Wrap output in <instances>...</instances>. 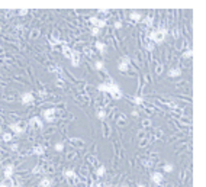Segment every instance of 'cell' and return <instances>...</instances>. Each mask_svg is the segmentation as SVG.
I'll use <instances>...</instances> for the list:
<instances>
[{"label": "cell", "mask_w": 206, "mask_h": 187, "mask_svg": "<svg viewBox=\"0 0 206 187\" xmlns=\"http://www.w3.org/2000/svg\"><path fill=\"white\" fill-rule=\"evenodd\" d=\"M165 35H167V29H157L150 35V39L153 44H161L164 41Z\"/></svg>", "instance_id": "obj_1"}, {"label": "cell", "mask_w": 206, "mask_h": 187, "mask_svg": "<svg viewBox=\"0 0 206 187\" xmlns=\"http://www.w3.org/2000/svg\"><path fill=\"white\" fill-rule=\"evenodd\" d=\"M54 113H55V109H54V108H51V109H46V110L44 112V117H45V120H46L48 123H52V122L55 120V117H54Z\"/></svg>", "instance_id": "obj_2"}, {"label": "cell", "mask_w": 206, "mask_h": 187, "mask_svg": "<svg viewBox=\"0 0 206 187\" xmlns=\"http://www.w3.org/2000/svg\"><path fill=\"white\" fill-rule=\"evenodd\" d=\"M34 100H35V96L32 93H25L22 96V103L23 105H31V103H34Z\"/></svg>", "instance_id": "obj_3"}, {"label": "cell", "mask_w": 206, "mask_h": 187, "mask_svg": "<svg viewBox=\"0 0 206 187\" xmlns=\"http://www.w3.org/2000/svg\"><path fill=\"white\" fill-rule=\"evenodd\" d=\"M90 23L94 25V28H99V29H102V28L106 25L105 20H100V19H97V18H90Z\"/></svg>", "instance_id": "obj_4"}, {"label": "cell", "mask_w": 206, "mask_h": 187, "mask_svg": "<svg viewBox=\"0 0 206 187\" xmlns=\"http://www.w3.org/2000/svg\"><path fill=\"white\" fill-rule=\"evenodd\" d=\"M151 180H153V183H155V184H161V183H163V174L158 173V171H155V173H153Z\"/></svg>", "instance_id": "obj_5"}, {"label": "cell", "mask_w": 206, "mask_h": 187, "mask_svg": "<svg viewBox=\"0 0 206 187\" xmlns=\"http://www.w3.org/2000/svg\"><path fill=\"white\" fill-rule=\"evenodd\" d=\"M70 60H71V65H73V67H79V65H80V55H79L77 51L73 52V57H71Z\"/></svg>", "instance_id": "obj_6"}, {"label": "cell", "mask_w": 206, "mask_h": 187, "mask_svg": "<svg viewBox=\"0 0 206 187\" xmlns=\"http://www.w3.org/2000/svg\"><path fill=\"white\" fill-rule=\"evenodd\" d=\"M129 16H131V19H132V20H135V22H138V20H141V19H142V15H141V12H138V10H132Z\"/></svg>", "instance_id": "obj_7"}, {"label": "cell", "mask_w": 206, "mask_h": 187, "mask_svg": "<svg viewBox=\"0 0 206 187\" xmlns=\"http://www.w3.org/2000/svg\"><path fill=\"white\" fill-rule=\"evenodd\" d=\"M52 186V180L49 177H44L39 181V187H51Z\"/></svg>", "instance_id": "obj_8"}, {"label": "cell", "mask_w": 206, "mask_h": 187, "mask_svg": "<svg viewBox=\"0 0 206 187\" xmlns=\"http://www.w3.org/2000/svg\"><path fill=\"white\" fill-rule=\"evenodd\" d=\"M61 51H63V54H64L67 58H71V57H73V52H74V51H73L70 46H67V45H64Z\"/></svg>", "instance_id": "obj_9"}, {"label": "cell", "mask_w": 206, "mask_h": 187, "mask_svg": "<svg viewBox=\"0 0 206 187\" xmlns=\"http://www.w3.org/2000/svg\"><path fill=\"white\" fill-rule=\"evenodd\" d=\"M71 145H76L77 148H83L84 147V142H83V139H80V138H73L71 139Z\"/></svg>", "instance_id": "obj_10"}, {"label": "cell", "mask_w": 206, "mask_h": 187, "mask_svg": "<svg viewBox=\"0 0 206 187\" xmlns=\"http://www.w3.org/2000/svg\"><path fill=\"white\" fill-rule=\"evenodd\" d=\"M94 46H96V49H97V51H100L102 54L106 51V44H105V42H100V41H97Z\"/></svg>", "instance_id": "obj_11"}, {"label": "cell", "mask_w": 206, "mask_h": 187, "mask_svg": "<svg viewBox=\"0 0 206 187\" xmlns=\"http://www.w3.org/2000/svg\"><path fill=\"white\" fill-rule=\"evenodd\" d=\"M65 177H67L70 181H74V180L77 179V176H76V173H74L73 170H67V171H65Z\"/></svg>", "instance_id": "obj_12"}, {"label": "cell", "mask_w": 206, "mask_h": 187, "mask_svg": "<svg viewBox=\"0 0 206 187\" xmlns=\"http://www.w3.org/2000/svg\"><path fill=\"white\" fill-rule=\"evenodd\" d=\"M34 154L35 155H44L45 154V148L41 147V145H35L34 147Z\"/></svg>", "instance_id": "obj_13"}, {"label": "cell", "mask_w": 206, "mask_h": 187, "mask_svg": "<svg viewBox=\"0 0 206 187\" xmlns=\"http://www.w3.org/2000/svg\"><path fill=\"white\" fill-rule=\"evenodd\" d=\"M12 174H13V165H7V167L4 168V177H6V179H10Z\"/></svg>", "instance_id": "obj_14"}, {"label": "cell", "mask_w": 206, "mask_h": 187, "mask_svg": "<svg viewBox=\"0 0 206 187\" xmlns=\"http://www.w3.org/2000/svg\"><path fill=\"white\" fill-rule=\"evenodd\" d=\"M31 123L34 125V126H37V128H39L41 129L42 126H44V123H42V120L39 117H32V120H31Z\"/></svg>", "instance_id": "obj_15"}, {"label": "cell", "mask_w": 206, "mask_h": 187, "mask_svg": "<svg viewBox=\"0 0 206 187\" xmlns=\"http://www.w3.org/2000/svg\"><path fill=\"white\" fill-rule=\"evenodd\" d=\"M180 74H181V70H180V68H171V70L168 71V75H170V77H179Z\"/></svg>", "instance_id": "obj_16"}, {"label": "cell", "mask_w": 206, "mask_h": 187, "mask_svg": "<svg viewBox=\"0 0 206 187\" xmlns=\"http://www.w3.org/2000/svg\"><path fill=\"white\" fill-rule=\"evenodd\" d=\"M118 68H119V71H122V73H126L128 70H129V64H126V63H119V65H118Z\"/></svg>", "instance_id": "obj_17"}, {"label": "cell", "mask_w": 206, "mask_h": 187, "mask_svg": "<svg viewBox=\"0 0 206 187\" xmlns=\"http://www.w3.org/2000/svg\"><path fill=\"white\" fill-rule=\"evenodd\" d=\"M10 128H12L16 134H22V132H23V128H22V126H19L18 123H12V125H10Z\"/></svg>", "instance_id": "obj_18"}, {"label": "cell", "mask_w": 206, "mask_h": 187, "mask_svg": "<svg viewBox=\"0 0 206 187\" xmlns=\"http://www.w3.org/2000/svg\"><path fill=\"white\" fill-rule=\"evenodd\" d=\"M105 173H106V168H105V165H100L97 170H96V174L99 176V177H102V176H105Z\"/></svg>", "instance_id": "obj_19"}, {"label": "cell", "mask_w": 206, "mask_h": 187, "mask_svg": "<svg viewBox=\"0 0 206 187\" xmlns=\"http://www.w3.org/2000/svg\"><path fill=\"white\" fill-rule=\"evenodd\" d=\"M12 139H13V135H12V134H3V141L10 142Z\"/></svg>", "instance_id": "obj_20"}, {"label": "cell", "mask_w": 206, "mask_h": 187, "mask_svg": "<svg viewBox=\"0 0 206 187\" xmlns=\"http://www.w3.org/2000/svg\"><path fill=\"white\" fill-rule=\"evenodd\" d=\"M164 171H165V173H171V171H173V164H165V165H164Z\"/></svg>", "instance_id": "obj_21"}, {"label": "cell", "mask_w": 206, "mask_h": 187, "mask_svg": "<svg viewBox=\"0 0 206 187\" xmlns=\"http://www.w3.org/2000/svg\"><path fill=\"white\" fill-rule=\"evenodd\" d=\"M41 171H42L41 165H35V167H34V170H32V173H34V174H38V173H41Z\"/></svg>", "instance_id": "obj_22"}, {"label": "cell", "mask_w": 206, "mask_h": 187, "mask_svg": "<svg viewBox=\"0 0 206 187\" xmlns=\"http://www.w3.org/2000/svg\"><path fill=\"white\" fill-rule=\"evenodd\" d=\"M100 31H102V29H99V28H93V29H91V35H93V37H97V35L100 34Z\"/></svg>", "instance_id": "obj_23"}, {"label": "cell", "mask_w": 206, "mask_h": 187, "mask_svg": "<svg viewBox=\"0 0 206 187\" xmlns=\"http://www.w3.org/2000/svg\"><path fill=\"white\" fill-rule=\"evenodd\" d=\"M94 67H96V70H103V63L102 61H96Z\"/></svg>", "instance_id": "obj_24"}, {"label": "cell", "mask_w": 206, "mask_h": 187, "mask_svg": "<svg viewBox=\"0 0 206 187\" xmlns=\"http://www.w3.org/2000/svg\"><path fill=\"white\" fill-rule=\"evenodd\" d=\"M134 103H136V105H142V103H144V99H142V97H134Z\"/></svg>", "instance_id": "obj_25"}, {"label": "cell", "mask_w": 206, "mask_h": 187, "mask_svg": "<svg viewBox=\"0 0 206 187\" xmlns=\"http://www.w3.org/2000/svg\"><path fill=\"white\" fill-rule=\"evenodd\" d=\"M97 117L103 120V119L106 117V112H105V110H99V113H97Z\"/></svg>", "instance_id": "obj_26"}, {"label": "cell", "mask_w": 206, "mask_h": 187, "mask_svg": "<svg viewBox=\"0 0 206 187\" xmlns=\"http://www.w3.org/2000/svg\"><path fill=\"white\" fill-rule=\"evenodd\" d=\"M64 150V144H61V142H58V144H55V151H63Z\"/></svg>", "instance_id": "obj_27"}, {"label": "cell", "mask_w": 206, "mask_h": 187, "mask_svg": "<svg viewBox=\"0 0 206 187\" xmlns=\"http://www.w3.org/2000/svg\"><path fill=\"white\" fill-rule=\"evenodd\" d=\"M192 55H193V54H192V49H189V51L184 52V58H192Z\"/></svg>", "instance_id": "obj_28"}, {"label": "cell", "mask_w": 206, "mask_h": 187, "mask_svg": "<svg viewBox=\"0 0 206 187\" xmlns=\"http://www.w3.org/2000/svg\"><path fill=\"white\" fill-rule=\"evenodd\" d=\"M115 28H116V29H121V28H122V22H121V20L115 22Z\"/></svg>", "instance_id": "obj_29"}, {"label": "cell", "mask_w": 206, "mask_h": 187, "mask_svg": "<svg viewBox=\"0 0 206 187\" xmlns=\"http://www.w3.org/2000/svg\"><path fill=\"white\" fill-rule=\"evenodd\" d=\"M153 48H154V44H153V42L147 44V49H148V51H153Z\"/></svg>", "instance_id": "obj_30"}, {"label": "cell", "mask_w": 206, "mask_h": 187, "mask_svg": "<svg viewBox=\"0 0 206 187\" xmlns=\"http://www.w3.org/2000/svg\"><path fill=\"white\" fill-rule=\"evenodd\" d=\"M12 150H13V151L18 150V144H13V145H12Z\"/></svg>", "instance_id": "obj_31"}, {"label": "cell", "mask_w": 206, "mask_h": 187, "mask_svg": "<svg viewBox=\"0 0 206 187\" xmlns=\"http://www.w3.org/2000/svg\"><path fill=\"white\" fill-rule=\"evenodd\" d=\"M39 94H41V97H44V96H46V91H39Z\"/></svg>", "instance_id": "obj_32"}, {"label": "cell", "mask_w": 206, "mask_h": 187, "mask_svg": "<svg viewBox=\"0 0 206 187\" xmlns=\"http://www.w3.org/2000/svg\"><path fill=\"white\" fill-rule=\"evenodd\" d=\"M0 187H7V184H4V183H0Z\"/></svg>", "instance_id": "obj_33"}, {"label": "cell", "mask_w": 206, "mask_h": 187, "mask_svg": "<svg viewBox=\"0 0 206 187\" xmlns=\"http://www.w3.org/2000/svg\"><path fill=\"white\" fill-rule=\"evenodd\" d=\"M90 187H102L100 184H93V186H90Z\"/></svg>", "instance_id": "obj_34"}, {"label": "cell", "mask_w": 206, "mask_h": 187, "mask_svg": "<svg viewBox=\"0 0 206 187\" xmlns=\"http://www.w3.org/2000/svg\"><path fill=\"white\" fill-rule=\"evenodd\" d=\"M136 187H145V184H138Z\"/></svg>", "instance_id": "obj_35"}, {"label": "cell", "mask_w": 206, "mask_h": 187, "mask_svg": "<svg viewBox=\"0 0 206 187\" xmlns=\"http://www.w3.org/2000/svg\"><path fill=\"white\" fill-rule=\"evenodd\" d=\"M121 187H128V186H126V184H124V186H121Z\"/></svg>", "instance_id": "obj_36"}, {"label": "cell", "mask_w": 206, "mask_h": 187, "mask_svg": "<svg viewBox=\"0 0 206 187\" xmlns=\"http://www.w3.org/2000/svg\"><path fill=\"white\" fill-rule=\"evenodd\" d=\"M106 187H110V186H106Z\"/></svg>", "instance_id": "obj_37"}]
</instances>
